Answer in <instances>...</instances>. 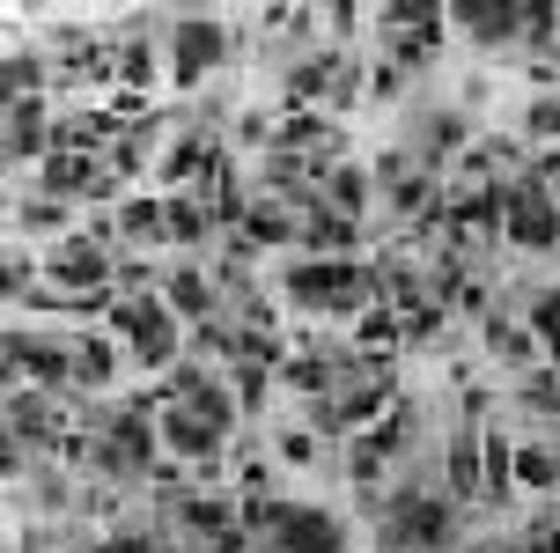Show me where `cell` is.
Returning <instances> with one entry per match:
<instances>
[{
	"instance_id": "obj_1",
	"label": "cell",
	"mask_w": 560,
	"mask_h": 553,
	"mask_svg": "<svg viewBox=\"0 0 560 553\" xmlns=\"http://www.w3.org/2000/svg\"><path fill=\"white\" fill-rule=\"evenodd\" d=\"M376 288V280L354 266V258H303V266H288V296L310 310H354Z\"/></svg>"
},
{
	"instance_id": "obj_2",
	"label": "cell",
	"mask_w": 560,
	"mask_h": 553,
	"mask_svg": "<svg viewBox=\"0 0 560 553\" xmlns=\"http://www.w3.org/2000/svg\"><path fill=\"white\" fill-rule=\"evenodd\" d=\"M450 539V502L443 495H398L392 525H384V546L392 553H428Z\"/></svg>"
},
{
	"instance_id": "obj_3",
	"label": "cell",
	"mask_w": 560,
	"mask_h": 553,
	"mask_svg": "<svg viewBox=\"0 0 560 553\" xmlns=\"http://www.w3.org/2000/svg\"><path fill=\"white\" fill-rule=\"evenodd\" d=\"M273 553H339V525L325 517V509H295V502H280Z\"/></svg>"
},
{
	"instance_id": "obj_4",
	"label": "cell",
	"mask_w": 560,
	"mask_h": 553,
	"mask_svg": "<svg viewBox=\"0 0 560 553\" xmlns=\"http://www.w3.org/2000/svg\"><path fill=\"white\" fill-rule=\"evenodd\" d=\"M509 237H516L524 251H546L560 237V215H553V199L538 193V185H516V193H509Z\"/></svg>"
},
{
	"instance_id": "obj_5",
	"label": "cell",
	"mask_w": 560,
	"mask_h": 553,
	"mask_svg": "<svg viewBox=\"0 0 560 553\" xmlns=\"http://www.w3.org/2000/svg\"><path fill=\"white\" fill-rule=\"evenodd\" d=\"M118 332H126V339H133V355L148 361V369H163L170 361V347H177V339H170V318H163V303H126L112 318Z\"/></svg>"
},
{
	"instance_id": "obj_6",
	"label": "cell",
	"mask_w": 560,
	"mask_h": 553,
	"mask_svg": "<svg viewBox=\"0 0 560 553\" xmlns=\"http://www.w3.org/2000/svg\"><path fill=\"white\" fill-rule=\"evenodd\" d=\"M214 59H222V23L214 15H185L177 23V82H199Z\"/></svg>"
},
{
	"instance_id": "obj_7",
	"label": "cell",
	"mask_w": 560,
	"mask_h": 553,
	"mask_svg": "<svg viewBox=\"0 0 560 553\" xmlns=\"http://www.w3.org/2000/svg\"><path fill=\"white\" fill-rule=\"evenodd\" d=\"M163 442L177 450V458H214L222 428H207V420H199L192 406H170V414H163Z\"/></svg>"
},
{
	"instance_id": "obj_8",
	"label": "cell",
	"mask_w": 560,
	"mask_h": 553,
	"mask_svg": "<svg viewBox=\"0 0 560 553\" xmlns=\"http://www.w3.org/2000/svg\"><path fill=\"white\" fill-rule=\"evenodd\" d=\"M450 221H457V237H494L509 221V193H494V185H487V193H465L450 207Z\"/></svg>"
},
{
	"instance_id": "obj_9",
	"label": "cell",
	"mask_w": 560,
	"mask_h": 553,
	"mask_svg": "<svg viewBox=\"0 0 560 553\" xmlns=\"http://www.w3.org/2000/svg\"><path fill=\"white\" fill-rule=\"evenodd\" d=\"M457 23H472L479 45H509L516 23H524V8H509V0H465V8H457Z\"/></svg>"
},
{
	"instance_id": "obj_10",
	"label": "cell",
	"mask_w": 560,
	"mask_h": 553,
	"mask_svg": "<svg viewBox=\"0 0 560 553\" xmlns=\"http://www.w3.org/2000/svg\"><path fill=\"white\" fill-rule=\"evenodd\" d=\"M8 369H30L37 384H67L74 355L67 347H45V339H8Z\"/></svg>"
},
{
	"instance_id": "obj_11",
	"label": "cell",
	"mask_w": 560,
	"mask_h": 553,
	"mask_svg": "<svg viewBox=\"0 0 560 553\" xmlns=\"http://www.w3.org/2000/svg\"><path fill=\"white\" fill-rule=\"evenodd\" d=\"M450 495L487 502V465H479V436H457V442H450Z\"/></svg>"
},
{
	"instance_id": "obj_12",
	"label": "cell",
	"mask_w": 560,
	"mask_h": 553,
	"mask_svg": "<svg viewBox=\"0 0 560 553\" xmlns=\"http://www.w3.org/2000/svg\"><path fill=\"white\" fill-rule=\"evenodd\" d=\"M148 450H155V428H148V420H133V414H126V420H118V428H112V450H104V458H112L118 472H140V465H148Z\"/></svg>"
},
{
	"instance_id": "obj_13",
	"label": "cell",
	"mask_w": 560,
	"mask_h": 553,
	"mask_svg": "<svg viewBox=\"0 0 560 553\" xmlns=\"http://www.w3.org/2000/svg\"><path fill=\"white\" fill-rule=\"evenodd\" d=\"M392 450H406V414H392L376 436H362V450H354V480L369 487V480H376V465H384Z\"/></svg>"
},
{
	"instance_id": "obj_14",
	"label": "cell",
	"mask_w": 560,
	"mask_h": 553,
	"mask_svg": "<svg viewBox=\"0 0 560 553\" xmlns=\"http://www.w3.org/2000/svg\"><path fill=\"white\" fill-rule=\"evenodd\" d=\"M52 280H59V288H89V280H104V251H96V244H67L52 258Z\"/></svg>"
},
{
	"instance_id": "obj_15",
	"label": "cell",
	"mask_w": 560,
	"mask_h": 553,
	"mask_svg": "<svg viewBox=\"0 0 560 553\" xmlns=\"http://www.w3.org/2000/svg\"><path fill=\"white\" fill-rule=\"evenodd\" d=\"M384 399H392V377H362V384L347 391V399H339L325 420H332V428H347V420H369L376 406H384Z\"/></svg>"
},
{
	"instance_id": "obj_16",
	"label": "cell",
	"mask_w": 560,
	"mask_h": 553,
	"mask_svg": "<svg viewBox=\"0 0 560 553\" xmlns=\"http://www.w3.org/2000/svg\"><path fill=\"white\" fill-rule=\"evenodd\" d=\"M479 465H487V502H509V487H516V458H509L502 436H479Z\"/></svg>"
},
{
	"instance_id": "obj_17",
	"label": "cell",
	"mask_w": 560,
	"mask_h": 553,
	"mask_svg": "<svg viewBox=\"0 0 560 553\" xmlns=\"http://www.w3.org/2000/svg\"><path fill=\"white\" fill-rule=\"evenodd\" d=\"M37 148H45V111L30 96V104L8 111V155H37Z\"/></svg>"
},
{
	"instance_id": "obj_18",
	"label": "cell",
	"mask_w": 560,
	"mask_h": 553,
	"mask_svg": "<svg viewBox=\"0 0 560 553\" xmlns=\"http://www.w3.org/2000/svg\"><path fill=\"white\" fill-rule=\"evenodd\" d=\"M177 406H192L199 420H207V428H229V399L214 384H207V377H185V391H177Z\"/></svg>"
},
{
	"instance_id": "obj_19",
	"label": "cell",
	"mask_w": 560,
	"mask_h": 553,
	"mask_svg": "<svg viewBox=\"0 0 560 553\" xmlns=\"http://www.w3.org/2000/svg\"><path fill=\"white\" fill-rule=\"evenodd\" d=\"M82 185H89V155L82 148H59L45 163V193H82Z\"/></svg>"
},
{
	"instance_id": "obj_20",
	"label": "cell",
	"mask_w": 560,
	"mask_h": 553,
	"mask_svg": "<svg viewBox=\"0 0 560 553\" xmlns=\"http://www.w3.org/2000/svg\"><path fill=\"white\" fill-rule=\"evenodd\" d=\"M303 244H310V251H339V244H354V221H347V215H317V207H310Z\"/></svg>"
},
{
	"instance_id": "obj_21",
	"label": "cell",
	"mask_w": 560,
	"mask_h": 553,
	"mask_svg": "<svg viewBox=\"0 0 560 553\" xmlns=\"http://www.w3.org/2000/svg\"><path fill=\"white\" fill-rule=\"evenodd\" d=\"M177 517H185L192 531H207V539H222V531H229V509H222V502H207V495H185V502H177Z\"/></svg>"
},
{
	"instance_id": "obj_22",
	"label": "cell",
	"mask_w": 560,
	"mask_h": 553,
	"mask_svg": "<svg viewBox=\"0 0 560 553\" xmlns=\"http://www.w3.org/2000/svg\"><path fill=\"white\" fill-rule=\"evenodd\" d=\"M332 207L339 215H362L369 207V177L362 170H332Z\"/></svg>"
},
{
	"instance_id": "obj_23",
	"label": "cell",
	"mask_w": 560,
	"mask_h": 553,
	"mask_svg": "<svg viewBox=\"0 0 560 553\" xmlns=\"http://www.w3.org/2000/svg\"><path fill=\"white\" fill-rule=\"evenodd\" d=\"M516 480H524V487H553L560 480V450H524V458H516Z\"/></svg>"
},
{
	"instance_id": "obj_24",
	"label": "cell",
	"mask_w": 560,
	"mask_h": 553,
	"mask_svg": "<svg viewBox=\"0 0 560 553\" xmlns=\"http://www.w3.org/2000/svg\"><path fill=\"white\" fill-rule=\"evenodd\" d=\"M170 310H185V318H207V280H199V274H177V280H170Z\"/></svg>"
},
{
	"instance_id": "obj_25",
	"label": "cell",
	"mask_w": 560,
	"mask_h": 553,
	"mask_svg": "<svg viewBox=\"0 0 560 553\" xmlns=\"http://www.w3.org/2000/svg\"><path fill=\"white\" fill-rule=\"evenodd\" d=\"M288 237V215L280 207H252V229H244V244H280Z\"/></svg>"
},
{
	"instance_id": "obj_26",
	"label": "cell",
	"mask_w": 560,
	"mask_h": 553,
	"mask_svg": "<svg viewBox=\"0 0 560 553\" xmlns=\"http://www.w3.org/2000/svg\"><path fill=\"white\" fill-rule=\"evenodd\" d=\"M532 325H538V339H546V355L560 361V288H553V296H538V318H532Z\"/></svg>"
},
{
	"instance_id": "obj_27",
	"label": "cell",
	"mask_w": 560,
	"mask_h": 553,
	"mask_svg": "<svg viewBox=\"0 0 560 553\" xmlns=\"http://www.w3.org/2000/svg\"><path fill=\"white\" fill-rule=\"evenodd\" d=\"M118 221H126V237H155V229H163V207H155V199H133V207H126V215H118Z\"/></svg>"
},
{
	"instance_id": "obj_28",
	"label": "cell",
	"mask_w": 560,
	"mask_h": 553,
	"mask_svg": "<svg viewBox=\"0 0 560 553\" xmlns=\"http://www.w3.org/2000/svg\"><path fill=\"white\" fill-rule=\"evenodd\" d=\"M163 229H170V237H185V244H192L199 229H207V215H199L192 199H170V221H163Z\"/></svg>"
},
{
	"instance_id": "obj_29",
	"label": "cell",
	"mask_w": 560,
	"mask_h": 553,
	"mask_svg": "<svg viewBox=\"0 0 560 553\" xmlns=\"http://www.w3.org/2000/svg\"><path fill=\"white\" fill-rule=\"evenodd\" d=\"M288 384H295V391H325V384H332V369H325V361H288Z\"/></svg>"
},
{
	"instance_id": "obj_30",
	"label": "cell",
	"mask_w": 560,
	"mask_h": 553,
	"mask_svg": "<svg viewBox=\"0 0 560 553\" xmlns=\"http://www.w3.org/2000/svg\"><path fill=\"white\" fill-rule=\"evenodd\" d=\"M0 82H8V104H15V96L30 104V89H37V59H8V74H0Z\"/></svg>"
},
{
	"instance_id": "obj_31",
	"label": "cell",
	"mask_w": 560,
	"mask_h": 553,
	"mask_svg": "<svg viewBox=\"0 0 560 553\" xmlns=\"http://www.w3.org/2000/svg\"><path fill=\"white\" fill-rule=\"evenodd\" d=\"M112 377V347L104 339H82V384H104Z\"/></svg>"
},
{
	"instance_id": "obj_32",
	"label": "cell",
	"mask_w": 560,
	"mask_h": 553,
	"mask_svg": "<svg viewBox=\"0 0 560 553\" xmlns=\"http://www.w3.org/2000/svg\"><path fill=\"white\" fill-rule=\"evenodd\" d=\"M199 163H207V148H199V140H185V148H170V163H163V177H192Z\"/></svg>"
},
{
	"instance_id": "obj_33",
	"label": "cell",
	"mask_w": 560,
	"mask_h": 553,
	"mask_svg": "<svg viewBox=\"0 0 560 553\" xmlns=\"http://www.w3.org/2000/svg\"><path fill=\"white\" fill-rule=\"evenodd\" d=\"M457 134H465L457 118H435V126H428V155H450V148H457Z\"/></svg>"
},
{
	"instance_id": "obj_34",
	"label": "cell",
	"mask_w": 560,
	"mask_h": 553,
	"mask_svg": "<svg viewBox=\"0 0 560 553\" xmlns=\"http://www.w3.org/2000/svg\"><path fill=\"white\" fill-rule=\"evenodd\" d=\"M392 339H398V332L384 325V318H369V325H362V347H369V355H384V347H392Z\"/></svg>"
},
{
	"instance_id": "obj_35",
	"label": "cell",
	"mask_w": 560,
	"mask_h": 553,
	"mask_svg": "<svg viewBox=\"0 0 560 553\" xmlns=\"http://www.w3.org/2000/svg\"><path fill=\"white\" fill-rule=\"evenodd\" d=\"M532 134H538V140L560 134V104H532Z\"/></svg>"
},
{
	"instance_id": "obj_36",
	"label": "cell",
	"mask_w": 560,
	"mask_h": 553,
	"mask_svg": "<svg viewBox=\"0 0 560 553\" xmlns=\"http://www.w3.org/2000/svg\"><path fill=\"white\" fill-rule=\"evenodd\" d=\"M104 553H155V539H140V531H118Z\"/></svg>"
}]
</instances>
